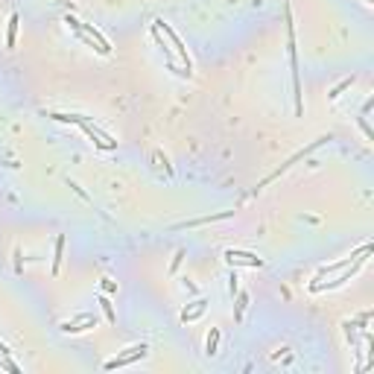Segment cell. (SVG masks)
I'll return each mask as SVG.
<instances>
[{
    "instance_id": "2",
    "label": "cell",
    "mask_w": 374,
    "mask_h": 374,
    "mask_svg": "<svg viewBox=\"0 0 374 374\" xmlns=\"http://www.w3.org/2000/svg\"><path fill=\"white\" fill-rule=\"evenodd\" d=\"M65 24H68V27H73L76 33H85L88 38L97 44V53H102V56H108V53H111V44H108V41L100 35V30H97V27H91V24H79L73 15H65Z\"/></svg>"
},
{
    "instance_id": "9",
    "label": "cell",
    "mask_w": 374,
    "mask_h": 374,
    "mask_svg": "<svg viewBox=\"0 0 374 374\" xmlns=\"http://www.w3.org/2000/svg\"><path fill=\"white\" fill-rule=\"evenodd\" d=\"M62 257H65V237H56V255H53V275L59 272V266H62Z\"/></svg>"
},
{
    "instance_id": "3",
    "label": "cell",
    "mask_w": 374,
    "mask_h": 374,
    "mask_svg": "<svg viewBox=\"0 0 374 374\" xmlns=\"http://www.w3.org/2000/svg\"><path fill=\"white\" fill-rule=\"evenodd\" d=\"M146 354H149V348H146L143 342H140V345H132L126 354L108 359V362H105V371H114V368H123V365H129V362H137V359H143Z\"/></svg>"
},
{
    "instance_id": "8",
    "label": "cell",
    "mask_w": 374,
    "mask_h": 374,
    "mask_svg": "<svg viewBox=\"0 0 374 374\" xmlns=\"http://www.w3.org/2000/svg\"><path fill=\"white\" fill-rule=\"evenodd\" d=\"M202 313H205V301L199 298V301H193V310H184V313H181V322H193V319H199Z\"/></svg>"
},
{
    "instance_id": "15",
    "label": "cell",
    "mask_w": 374,
    "mask_h": 374,
    "mask_svg": "<svg viewBox=\"0 0 374 374\" xmlns=\"http://www.w3.org/2000/svg\"><path fill=\"white\" fill-rule=\"evenodd\" d=\"M357 123H359V129L365 132V137H368V140H374V132H371V129H368V123H365V117H359Z\"/></svg>"
},
{
    "instance_id": "12",
    "label": "cell",
    "mask_w": 374,
    "mask_h": 374,
    "mask_svg": "<svg viewBox=\"0 0 374 374\" xmlns=\"http://www.w3.org/2000/svg\"><path fill=\"white\" fill-rule=\"evenodd\" d=\"M246 304H249V295L246 292H237V313H234V319H243V313H246Z\"/></svg>"
},
{
    "instance_id": "17",
    "label": "cell",
    "mask_w": 374,
    "mask_h": 374,
    "mask_svg": "<svg viewBox=\"0 0 374 374\" xmlns=\"http://www.w3.org/2000/svg\"><path fill=\"white\" fill-rule=\"evenodd\" d=\"M222 217H231V211H225V214H220L217 220H222ZM211 220H214V217H211ZM199 222H208V217H205V220H196V222H193V225H199Z\"/></svg>"
},
{
    "instance_id": "10",
    "label": "cell",
    "mask_w": 374,
    "mask_h": 374,
    "mask_svg": "<svg viewBox=\"0 0 374 374\" xmlns=\"http://www.w3.org/2000/svg\"><path fill=\"white\" fill-rule=\"evenodd\" d=\"M97 301H100L102 313H105V319H108V322H111V324L117 322V313H114V304H111V301H108V295H100V298H97Z\"/></svg>"
},
{
    "instance_id": "6",
    "label": "cell",
    "mask_w": 374,
    "mask_h": 374,
    "mask_svg": "<svg viewBox=\"0 0 374 374\" xmlns=\"http://www.w3.org/2000/svg\"><path fill=\"white\" fill-rule=\"evenodd\" d=\"M88 327H97V319H94L91 313H79L76 319H70V322L62 324L65 333H82V330H88Z\"/></svg>"
},
{
    "instance_id": "4",
    "label": "cell",
    "mask_w": 374,
    "mask_h": 374,
    "mask_svg": "<svg viewBox=\"0 0 374 374\" xmlns=\"http://www.w3.org/2000/svg\"><path fill=\"white\" fill-rule=\"evenodd\" d=\"M155 27H158V30H161V33H164V35H167V38L172 41V47H175V53H178V59H181L184 70H193V65H190V56H187V47L181 44V38L172 33V30L167 27V24H164V21H155Z\"/></svg>"
},
{
    "instance_id": "19",
    "label": "cell",
    "mask_w": 374,
    "mask_h": 374,
    "mask_svg": "<svg viewBox=\"0 0 374 374\" xmlns=\"http://www.w3.org/2000/svg\"><path fill=\"white\" fill-rule=\"evenodd\" d=\"M365 3H374V0H365Z\"/></svg>"
},
{
    "instance_id": "14",
    "label": "cell",
    "mask_w": 374,
    "mask_h": 374,
    "mask_svg": "<svg viewBox=\"0 0 374 374\" xmlns=\"http://www.w3.org/2000/svg\"><path fill=\"white\" fill-rule=\"evenodd\" d=\"M0 365H3L6 371H12V374H21V368H18V365H15V362H12L9 357H3V362H0Z\"/></svg>"
},
{
    "instance_id": "7",
    "label": "cell",
    "mask_w": 374,
    "mask_h": 374,
    "mask_svg": "<svg viewBox=\"0 0 374 374\" xmlns=\"http://www.w3.org/2000/svg\"><path fill=\"white\" fill-rule=\"evenodd\" d=\"M18 24H21V18H18V15H9V27H6V47H9V50L15 47V38H18Z\"/></svg>"
},
{
    "instance_id": "18",
    "label": "cell",
    "mask_w": 374,
    "mask_h": 374,
    "mask_svg": "<svg viewBox=\"0 0 374 374\" xmlns=\"http://www.w3.org/2000/svg\"><path fill=\"white\" fill-rule=\"evenodd\" d=\"M9 354H12V351H9V348H6V345L0 342V357H9Z\"/></svg>"
},
{
    "instance_id": "1",
    "label": "cell",
    "mask_w": 374,
    "mask_h": 374,
    "mask_svg": "<svg viewBox=\"0 0 374 374\" xmlns=\"http://www.w3.org/2000/svg\"><path fill=\"white\" fill-rule=\"evenodd\" d=\"M50 117L62 120V123H76V126H79V129H82V132H85V135L100 146V149H114V146H117V140H111V135H105L102 129L91 126V123H88L85 117H79V114H50Z\"/></svg>"
},
{
    "instance_id": "16",
    "label": "cell",
    "mask_w": 374,
    "mask_h": 374,
    "mask_svg": "<svg viewBox=\"0 0 374 374\" xmlns=\"http://www.w3.org/2000/svg\"><path fill=\"white\" fill-rule=\"evenodd\" d=\"M102 289H105V292H117V284H114L111 278H102Z\"/></svg>"
},
{
    "instance_id": "13",
    "label": "cell",
    "mask_w": 374,
    "mask_h": 374,
    "mask_svg": "<svg viewBox=\"0 0 374 374\" xmlns=\"http://www.w3.org/2000/svg\"><path fill=\"white\" fill-rule=\"evenodd\" d=\"M351 85H354V76H351V79H345V82H339V85L333 88V91H330L327 97H330V100H336V97H339L342 91H345V88H351Z\"/></svg>"
},
{
    "instance_id": "11",
    "label": "cell",
    "mask_w": 374,
    "mask_h": 374,
    "mask_svg": "<svg viewBox=\"0 0 374 374\" xmlns=\"http://www.w3.org/2000/svg\"><path fill=\"white\" fill-rule=\"evenodd\" d=\"M217 345H220V330L214 327V330H211V336H208V345H205V354H208V357H214V354H217Z\"/></svg>"
},
{
    "instance_id": "5",
    "label": "cell",
    "mask_w": 374,
    "mask_h": 374,
    "mask_svg": "<svg viewBox=\"0 0 374 374\" xmlns=\"http://www.w3.org/2000/svg\"><path fill=\"white\" fill-rule=\"evenodd\" d=\"M225 257H228L231 266H263V257L252 255V252H234V249H228Z\"/></svg>"
}]
</instances>
